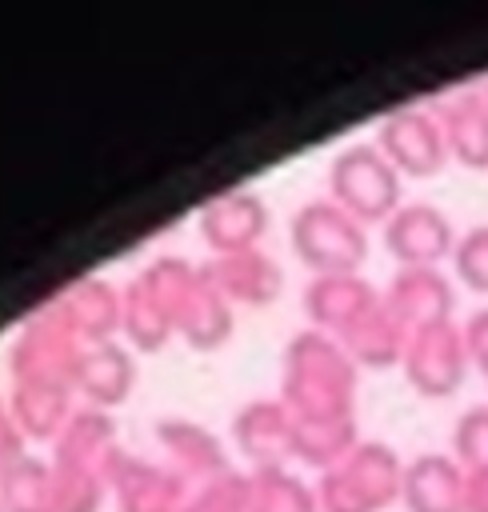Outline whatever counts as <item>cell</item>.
Returning <instances> with one entry per match:
<instances>
[{"mask_svg": "<svg viewBox=\"0 0 488 512\" xmlns=\"http://www.w3.org/2000/svg\"><path fill=\"white\" fill-rule=\"evenodd\" d=\"M24 432H20V424H16V416H12V404H4L0 400V476L16 464V460H24L28 452H24Z\"/></svg>", "mask_w": 488, "mask_h": 512, "instance_id": "29", "label": "cell"}, {"mask_svg": "<svg viewBox=\"0 0 488 512\" xmlns=\"http://www.w3.org/2000/svg\"><path fill=\"white\" fill-rule=\"evenodd\" d=\"M288 240L300 264L312 268V276L360 272V264L368 260V228L328 196L296 208Z\"/></svg>", "mask_w": 488, "mask_h": 512, "instance_id": "3", "label": "cell"}, {"mask_svg": "<svg viewBox=\"0 0 488 512\" xmlns=\"http://www.w3.org/2000/svg\"><path fill=\"white\" fill-rule=\"evenodd\" d=\"M4 512H56V472L52 460L24 456L0 476Z\"/></svg>", "mask_w": 488, "mask_h": 512, "instance_id": "23", "label": "cell"}, {"mask_svg": "<svg viewBox=\"0 0 488 512\" xmlns=\"http://www.w3.org/2000/svg\"><path fill=\"white\" fill-rule=\"evenodd\" d=\"M180 512H252V476L248 472H224L196 492H188Z\"/></svg>", "mask_w": 488, "mask_h": 512, "instance_id": "25", "label": "cell"}, {"mask_svg": "<svg viewBox=\"0 0 488 512\" xmlns=\"http://www.w3.org/2000/svg\"><path fill=\"white\" fill-rule=\"evenodd\" d=\"M252 476V512H320L316 484L292 468H256Z\"/></svg>", "mask_w": 488, "mask_h": 512, "instance_id": "24", "label": "cell"}, {"mask_svg": "<svg viewBox=\"0 0 488 512\" xmlns=\"http://www.w3.org/2000/svg\"><path fill=\"white\" fill-rule=\"evenodd\" d=\"M204 268V276H208V284L236 308V304H244V308H264V304H272L276 296H280V288H284V272H280V264L272 260V256H264L260 248H252V252H232V256H212L208 264H200Z\"/></svg>", "mask_w": 488, "mask_h": 512, "instance_id": "17", "label": "cell"}, {"mask_svg": "<svg viewBox=\"0 0 488 512\" xmlns=\"http://www.w3.org/2000/svg\"><path fill=\"white\" fill-rule=\"evenodd\" d=\"M456 240L448 212L428 200L400 204L384 224V248L400 268H440V260L456 252Z\"/></svg>", "mask_w": 488, "mask_h": 512, "instance_id": "8", "label": "cell"}, {"mask_svg": "<svg viewBox=\"0 0 488 512\" xmlns=\"http://www.w3.org/2000/svg\"><path fill=\"white\" fill-rule=\"evenodd\" d=\"M124 340L136 348V352H160L176 332H172V320L164 312V304L156 300L152 284L144 280V272L136 280L124 284Z\"/></svg>", "mask_w": 488, "mask_h": 512, "instance_id": "22", "label": "cell"}, {"mask_svg": "<svg viewBox=\"0 0 488 512\" xmlns=\"http://www.w3.org/2000/svg\"><path fill=\"white\" fill-rule=\"evenodd\" d=\"M432 112L444 128L452 160L472 172H488V92L484 84L476 80V84L448 92Z\"/></svg>", "mask_w": 488, "mask_h": 512, "instance_id": "16", "label": "cell"}, {"mask_svg": "<svg viewBox=\"0 0 488 512\" xmlns=\"http://www.w3.org/2000/svg\"><path fill=\"white\" fill-rule=\"evenodd\" d=\"M404 492V460L384 440H360L340 464L320 472V512H384Z\"/></svg>", "mask_w": 488, "mask_h": 512, "instance_id": "2", "label": "cell"}, {"mask_svg": "<svg viewBox=\"0 0 488 512\" xmlns=\"http://www.w3.org/2000/svg\"><path fill=\"white\" fill-rule=\"evenodd\" d=\"M404 176L392 168V160L376 144H348L328 164V200H336L344 212H352L364 228L388 224L400 200Z\"/></svg>", "mask_w": 488, "mask_h": 512, "instance_id": "4", "label": "cell"}, {"mask_svg": "<svg viewBox=\"0 0 488 512\" xmlns=\"http://www.w3.org/2000/svg\"><path fill=\"white\" fill-rule=\"evenodd\" d=\"M120 452L116 440V420L104 408L76 404L60 436L52 440V468L56 472H76V476H100L108 480V464Z\"/></svg>", "mask_w": 488, "mask_h": 512, "instance_id": "11", "label": "cell"}, {"mask_svg": "<svg viewBox=\"0 0 488 512\" xmlns=\"http://www.w3.org/2000/svg\"><path fill=\"white\" fill-rule=\"evenodd\" d=\"M84 340L44 304L36 316H28L24 332L12 344L8 368L16 388H64L76 392V368L84 356Z\"/></svg>", "mask_w": 488, "mask_h": 512, "instance_id": "5", "label": "cell"}, {"mask_svg": "<svg viewBox=\"0 0 488 512\" xmlns=\"http://www.w3.org/2000/svg\"><path fill=\"white\" fill-rule=\"evenodd\" d=\"M384 308L412 336L420 328L444 324L456 312V288L440 268H400L384 288Z\"/></svg>", "mask_w": 488, "mask_h": 512, "instance_id": "13", "label": "cell"}, {"mask_svg": "<svg viewBox=\"0 0 488 512\" xmlns=\"http://www.w3.org/2000/svg\"><path fill=\"white\" fill-rule=\"evenodd\" d=\"M468 472L452 452H420L404 464L400 504L408 512H464Z\"/></svg>", "mask_w": 488, "mask_h": 512, "instance_id": "18", "label": "cell"}, {"mask_svg": "<svg viewBox=\"0 0 488 512\" xmlns=\"http://www.w3.org/2000/svg\"><path fill=\"white\" fill-rule=\"evenodd\" d=\"M452 268H456V280H460L468 292L488 296V224H476V228H468V232L456 240Z\"/></svg>", "mask_w": 488, "mask_h": 512, "instance_id": "27", "label": "cell"}, {"mask_svg": "<svg viewBox=\"0 0 488 512\" xmlns=\"http://www.w3.org/2000/svg\"><path fill=\"white\" fill-rule=\"evenodd\" d=\"M460 328H464V348H468L472 368L488 380V308H476Z\"/></svg>", "mask_w": 488, "mask_h": 512, "instance_id": "28", "label": "cell"}, {"mask_svg": "<svg viewBox=\"0 0 488 512\" xmlns=\"http://www.w3.org/2000/svg\"><path fill=\"white\" fill-rule=\"evenodd\" d=\"M480 84H484V92H488V80H480Z\"/></svg>", "mask_w": 488, "mask_h": 512, "instance_id": "31", "label": "cell"}, {"mask_svg": "<svg viewBox=\"0 0 488 512\" xmlns=\"http://www.w3.org/2000/svg\"><path fill=\"white\" fill-rule=\"evenodd\" d=\"M400 368H404V380L412 384V392H420L428 400L456 396L472 368L468 348H464V328L456 320H444V324L412 332Z\"/></svg>", "mask_w": 488, "mask_h": 512, "instance_id": "6", "label": "cell"}, {"mask_svg": "<svg viewBox=\"0 0 488 512\" xmlns=\"http://www.w3.org/2000/svg\"><path fill=\"white\" fill-rule=\"evenodd\" d=\"M132 384H136V360L124 344L108 340V344H92L84 348L80 356V368H76V396L80 404H92V408H116L132 396Z\"/></svg>", "mask_w": 488, "mask_h": 512, "instance_id": "20", "label": "cell"}, {"mask_svg": "<svg viewBox=\"0 0 488 512\" xmlns=\"http://www.w3.org/2000/svg\"><path fill=\"white\" fill-rule=\"evenodd\" d=\"M268 232V204L252 188H232L200 208V240L212 248V256L252 252L260 248Z\"/></svg>", "mask_w": 488, "mask_h": 512, "instance_id": "12", "label": "cell"}, {"mask_svg": "<svg viewBox=\"0 0 488 512\" xmlns=\"http://www.w3.org/2000/svg\"><path fill=\"white\" fill-rule=\"evenodd\" d=\"M356 360L324 332L304 328L288 340L280 360V404L296 424L356 420Z\"/></svg>", "mask_w": 488, "mask_h": 512, "instance_id": "1", "label": "cell"}, {"mask_svg": "<svg viewBox=\"0 0 488 512\" xmlns=\"http://www.w3.org/2000/svg\"><path fill=\"white\" fill-rule=\"evenodd\" d=\"M0 512H4V504H0Z\"/></svg>", "mask_w": 488, "mask_h": 512, "instance_id": "32", "label": "cell"}, {"mask_svg": "<svg viewBox=\"0 0 488 512\" xmlns=\"http://www.w3.org/2000/svg\"><path fill=\"white\" fill-rule=\"evenodd\" d=\"M232 444L244 452V460L256 468H288L296 460V424L292 412L280 404V396L248 400L232 416Z\"/></svg>", "mask_w": 488, "mask_h": 512, "instance_id": "10", "label": "cell"}, {"mask_svg": "<svg viewBox=\"0 0 488 512\" xmlns=\"http://www.w3.org/2000/svg\"><path fill=\"white\" fill-rule=\"evenodd\" d=\"M108 492L120 512H180L188 500V480L172 464H152L132 452H116L108 464Z\"/></svg>", "mask_w": 488, "mask_h": 512, "instance_id": "9", "label": "cell"}, {"mask_svg": "<svg viewBox=\"0 0 488 512\" xmlns=\"http://www.w3.org/2000/svg\"><path fill=\"white\" fill-rule=\"evenodd\" d=\"M464 512H488V472H468V484H464Z\"/></svg>", "mask_w": 488, "mask_h": 512, "instance_id": "30", "label": "cell"}, {"mask_svg": "<svg viewBox=\"0 0 488 512\" xmlns=\"http://www.w3.org/2000/svg\"><path fill=\"white\" fill-rule=\"evenodd\" d=\"M380 304V292L360 276V272H344V276H312V284L304 288V312H308V328L340 340L348 336L372 308Z\"/></svg>", "mask_w": 488, "mask_h": 512, "instance_id": "14", "label": "cell"}, {"mask_svg": "<svg viewBox=\"0 0 488 512\" xmlns=\"http://www.w3.org/2000/svg\"><path fill=\"white\" fill-rule=\"evenodd\" d=\"M376 148L392 160V168L408 180H428L440 176L444 164L452 160L444 128L436 120L432 108H400L392 116L380 120V136Z\"/></svg>", "mask_w": 488, "mask_h": 512, "instance_id": "7", "label": "cell"}, {"mask_svg": "<svg viewBox=\"0 0 488 512\" xmlns=\"http://www.w3.org/2000/svg\"><path fill=\"white\" fill-rule=\"evenodd\" d=\"M452 456L464 472H488V404H472L460 412L452 428Z\"/></svg>", "mask_w": 488, "mask_h": 512, "instance_id": "26", "label": "cell"}, {"mask_svg": "<svg viewBox=\"0 0 488 512\" xmlns=\"http://www.w3.org/2000/svg\"><path fill=\"white\" fill-rule=\"evenodd\" d=\"M156 440L168 452V464L188 480V484H208L228 468V452L216 440V432H208L204 424L188 420V416H160L156 420Z\"/></svg>", "mask_w": 488, "mask_h": 512, "instance_id": "19", "label": "cell"}, {"mask_svg": "<svg viewBox=\"0 0 488 512\" xmlns=\"http://www.w3.org/2000/svg\"><path fill=\"white\" fill-rule=\"evenodd\" d=\"M48 308H52L88 348L116 340V332L124 328V288H112V284H104L100 276H84V280L68 284L60 296L48 300Z\"/></svg>", "mask_w": 488, "mask_h": 512, "instance_id": "15", "label": "cell"}, {"mask_svg": "<svg viewBox=\"0 0 488 512\" xmlns=\"http://www.w3.org/2000/svg\"><path fill=\"white\" fill-rule=\"evenodd\" d=\"M352 360L356 368H392L404 360V348H408V332L400 328V320L384 308V292H380V304L348 332L336 340Z\"/></svg>", "mask_w": 488, "mask_h": 512, "instance_id": "21", "label": "cell"}]
</instances>
